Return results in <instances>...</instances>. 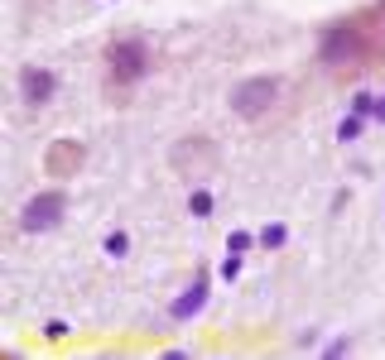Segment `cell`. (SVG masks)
I'll return each mask as SVG.
<instances>
[{
	"label": "cell",
	"instance_id": "obj_9",
	"mask_svg": "<svg viewBox=\"0 0 385 360\" xmlns=\"http://www.w3.org/2000/svg\"><path fill=\"white\" fill-rule=\"evenodd\" d=\"M126 245H130L126 236H106V250H111V255H126Z\"/></svg>",
	"mask_w": 385,
	"mask_h": 360
},
{
	"label": "cell",
	"instance_id": "obj_5",
	"mask_svg": "<svg viewBox=\"0 0 385 360\" xmlns=\"http://www.w3.org/2000/svg\"><path fill=\"white\" fill-rule=\"evenodd\" d=\"M20 91H24L29 106H43V101L53 96V73H48V68H24V73H20Z\"/></svg>",
	"mask_w": 385,
	"mask_h": 360
},
{
	"label": "cell",
	"instance_id": "obj_2",
	"mask_svg": "<svg viewBox=\"0 0 385 360\" xmlns=\"http://www.w3.org/2000/svg\"><path fill=\"white\" fill-rule=\"evenodd\" d=\"M173 168L178 173H188V178H203V173H212L217 168V149L212 140H203V135H188L183 144H173Z\"/></svg>",
	"mask_w": 385,
	"mask_h": 360
},
{
	"label": "cell",
	"instance_id": "obj_3",
	"mask_svg": "<svg viewBox=\"0 0 385 360\" xmlns=\"http://www.w3.org/2000/svg\"><path fill=\"white\" fill-rule=\"evenodd\" d=\"M106 63H111V77L116 82H135L150 73V53L140 39H126V43H111L106 48Z\"/></svg>",
	"mask_w": 385,
	"mask_h": 360
},
{
	"label": "cell",
	"instance_id": "obj_6",
	"mask_svg": "<svg viewBox=\"0 0 385 360\" xmlns=\"http://www.w3.org/2000/svg\"><path fill=\"white\" fill-rule=\"evenodd\" d=\"M198 308H203V283H198V288H188V298H178V303H173V317H188V313H198Z\"/></svg>",
	"mask_w": 385,
	"mask_h": 360
},
{
	"label": "cell",
	"instance_id": "obj_4",
	"mask_svg": "<svg viewBox=\"0 0 385 360\" xmlns=\"http://www.w3.org/2000/svg\"><path fill=\"white\" fill-rule=\"evenodd\" d=\"M63 207H68V202L58 197V193H43V197H34L29 207H24V216H20V226H24V231H48V226H58V216H63Z\"/></svg>",
	"mask_w": 385,
	"mask_h": 360
},
{
	"label": "cell",
	"instance_id": "obj_11",
	"mask_svg": "<svg viewBox=\"0 0 385 360\" xmlns=\"http://www.w3.org/2000/svg\"><path fill=\"white\" fill-rule=\"evenodd\" d=\"M371 116H376V120H385V101H371Z\"/></svg>",
	"mask_w": 385,
	"mask_h": 360
},
{
	"label": "cell",
	"instance_id": "obj_1",
	"mask_svg": "<svg viewBox=\"0 0 385 360\" xmlns=\"http://www.w3.org/2000/svg\"><path fill=\"white\" fill-rule=\"evenodd\" d=\"M275 101H279V82L275 77H251V82H241V87L231 91V111L241 120H260Z\"/></svg>",
	"mask_w": 385,
	"mask_h": 360
},
{
	"label": "cell",
	"instance_id": "obj_10",
	"mask_svg": "<svg viewBox=\"0 0 385 360\" xmlns=\"http://www.w3.org/2000/svg\"><path fill=\"white\" fill-rule=\"evenodd\" d=\"M356 130H361V120H342V130H337V135H342V140H356Z\"/></svg>",
	"mask_w": 385,
	"mask_h": 360
},
{
	"label": "cell",
	"instance_id": "obj_7",
	"mask_svg": "<svg viewBox=\"0 0 385 360\" xmlns=\"http://www.w3.org/2000/svg\"><path fill=\"white\" fill-rule=\"evenodd\" d=\"M188 207H193V216H208V211H212V197H208V193H193Z\"/></svg>",
	"mask_w": 385,
	"mask_h": 360
},
{
	"label": "cell",
	"instance_id": "obj_8",
	"mask_svg": "<svg viewBox=\"0 0 385 360\" xmlns=\"http://www.w3.org/2000/svg\"><path fill=\"white\" fill-rule=\"evenodd\" d=\"M260 240H265V245H284V226H270Z\"/></svg>",
	"mask_w": 385,
	"mask_h": 360
}]
</instances>
